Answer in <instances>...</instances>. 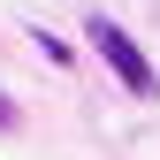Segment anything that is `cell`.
I'll return each mask as SVG.
<instances>
[{
	"label": "cell",
	"instance_id": "cell-1",
	"mask_svg": "<svg viewBox=\"0 0 160 160\" xmlns=\"http://www.w3.org/2000/svg\"><path fill=\"white\" fill-rule=\"evenodd\" d=\"M84 38H92V53H99V61L122 76V92H130V99H160V69L145 61V46H137V38H130L122 23L92 15V31H84Z\"/></svg>",
	"mask_w": 160,
	"mask_h": 160
},
{
	"label": "cell",
	"instance_id": "cell-2",
	"mask_svg": "<svg viewBox=\"0 0 160 160\" xmlns=\"http://www.w3.org/2000/svg\"><path fill=\"white\" fill-rule=\"evenodd\" d=\"M8 122H15V99H0V130H8Z\"/></svg>",
	"mask_w": 160,
	"mask_h": 160
}]
</instances>
